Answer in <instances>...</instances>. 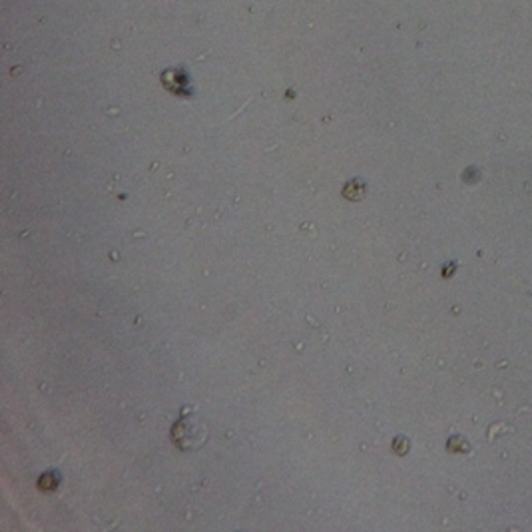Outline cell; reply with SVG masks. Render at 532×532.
Masks as SVG:
<instances>
[{
    "instance_id": "obj_2",
    "label": "cell",
    "mask_w": 532,
    "mask_h": 532,
    "mask_svg": "<svg viewBox=\"0 0 532 532\" xmlns=\"http://www.w3.org/2000/svg\"><path fill=\"white\" fill-rule=\"evenodd\" d=\"M343 194L349 200H361V198H363V194H365V185H363V182H361V180H353V182H349L345 185Z\"/></svg>"
},
{
    "instance_id": "obj_1",
    "label": "cell",
    "mask_w": 532,
    "mask_h": 532,
    "mask_svg": "<svg viewBox=\"0 0 532 532\" xmlns=\"http://www.w3.org/2000/svg\"><path fill=\"white\" fill-rule=\"evenodd\" d=\"M205 440V429L196 417H183L174 427V442L182 449H196Z\"/></svg>"
}]
</instances>
